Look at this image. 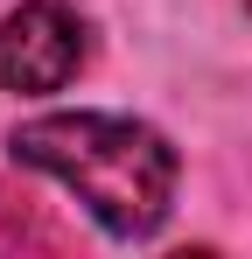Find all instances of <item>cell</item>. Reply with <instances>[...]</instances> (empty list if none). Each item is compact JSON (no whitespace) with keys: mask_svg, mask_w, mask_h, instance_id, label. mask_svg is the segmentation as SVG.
<instances>
[{"mask_svg":"<svg viewBox=\"0 0 252 259\" xmlns=\"http://www.w3.org/2000/svg\"><path fill=\"white\" fill-rule=\"evenodd\" d=\"M91 35L63 0H21L7 21H0V84L42 98V91H63L84 70Z\"/></svg>","mask_w":252,"mask_h":259,"instance_id":"2","label":"cell"},{"mask_svg":"<svg viewBox=\"0 0 252 259\" xmlns=\"http://www.w3.org/2000/svg\"><path fill=\"white\" fill-rule=\"evenodd\" d=\"M245 7H252V0H245Z\"/></svg>","mask_w":252,"mask_h":259,"instance_id":"3","label":"cell"},{"mask_svg":"<svg viewBox=\"0 0 252 259\" xmlns=\"http://www.w3.org/2000/svg\"><path fill=\"white\" fill-rule=\"evenodd\" d=\"M14 161L56 175L112 238H154L175 210V147L119 112H42L14 126Z\"/></svg>","mask_w":252,"mask_h":259,"instance_id":"1","label":"cell"}]
</instances>
